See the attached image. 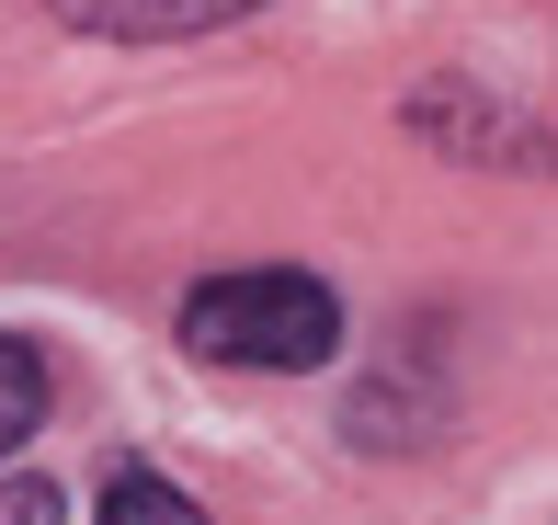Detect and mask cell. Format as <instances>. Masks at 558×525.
<instances>
[{
  "label": "cell",
  "mask_w": 558,
  "mask_h": 525,
  "mask_svg": "<svg viewBox=\"0 0 558 525\" xmlns=\"http://www.w3.org/2000/svg\"><path fill=\"white\" fill-rule=\"evenodd\" d=\"M69 35H104V46H171V35H217V23L263 12V0H46Z\"/></svg>",
  "instance_id": "cell-2"
},
{
  "label": "cell",
  "mask_w": 558,
  "mask_h": 525,
  "mask_svg": "<svg viewBox=\"0 0 558 525\" xmlns=\"http://www.w3.org/2000/svg\"><path fill=\"white\" fill-rule=\"evenodd\" d=\"M0 525H69L58 480H0Z\"/></svg>",
  "instance_id": "cell-5"
},
{
  "label": "cell",
  "mask_w": 558,
  "mask_h": 525,
  "mask_svg": "<svg viewBox=\"0 0 558 525\" xmlns=\"http://www.w3.org/2000/svg\"><path fill=\"white\" fill-rule=\"evenodd\" d=\"M92 525H217V514L194 503V491H171L160 468H125V480L104 491V514H92Z\"/></svg>",
  "instance_id": "cell-3"
},
{
  "label": "cell",
  "mask_w": 558,
  "mask_h": 525,
  "mask_svg": "<svg viewBox=\"0 0 558 525\" xmlns=\"http://www.w3.org/2000/svg\"><path fill=\"white\" fill-rule=\"evenodd\" d=\"M35 422H46V355L23 332H0V457H12Z\"/></svg>",
  "instance_id": "cell-4"
},
{
  "label": "cell",
  "mask_w": 558,
  "mask_h": 525,
  "mask_svg": "<svg viewBox=\"0 0 558 525\" xmlns=\"http://www.w3.org/2000/svg\"><path fill=\"white\" fill-rule=\"evenodd\" d=\"M183 343L206 366H263V378H308L342 355V297L296 263H251V274H206L183 297Z\"/></svg>",
  "instance_id": "cell-1"
}]
</instances>
